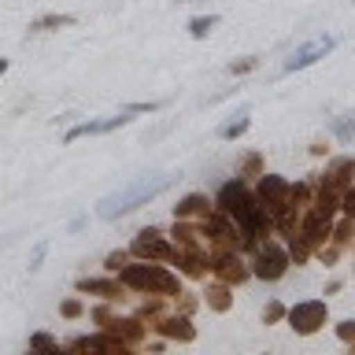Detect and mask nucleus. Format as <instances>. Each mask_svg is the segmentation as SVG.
Wrapping results in <instances>:
<instances>
[{"mask_svg": "<svg viewBox=\"0 0 355 355\" xmlns=\"http://www.w3.org/2000/svg\"><path fill=\"white\" fill-rule=\"evenodd\" d=\"M166 185H171V178H155V182H148V178H144V182L130 185L126 193H119V196H107L104 204H100V215H104V218L126 215V211H133V207L141 204V200H152V196L159 193V189H166Z\"/></svg>", "mask_w": 355, "mask_h": 355, "instance_id": "obj_1", "label": "nucleus"}, {"mask_svg": "<svg viewBox=\"0 0 355 355\" xmlns=\"http://www.w3.org/2000/svg\"><path fill=\"white\" fill-rule=\"evenodd\" d=\"M215 15H207V19H193V37H204V33H211V26H215Z\"/></svg>", "mask_w": 355, "mask_h": 355, "instance_id": "obj_6", "label": "nucleus"}, {"mask_svg": "<svg viewBox=\"0 0 355 355\" xmlns=\"http://www.w3.org/2000/svg\"><path fill=\"white\" fill-rule=\"evenodd\" d=\"M322 318H326V307H322V304H300V307L293 311V322H296V326L304 329V333L318 329Z\"/></svg>", "mask_w": 355, "mask_h": 355, "instance_id": "obj_3", "label": "nucleus"}, {"mask_svg": "<svg viewBox=\"0 0 355 355\" xmlns=\"http://www.w3.org/2000/svg\"><path fill=\"white\" fill-rule=\"evenodd\" d=\"M333 49V37H322V41H315V44H307V49H300L293 60L285 63V71H300V67H311L318 60V55H326Z\"/></svg>", "mask_w": 355, "mask_h": 355, "instance_id": "obj_2", "label": "nucleus"}, {"mask_svg": "<svg viewBox=\"0 0 355 355\" xmlns=\"http://www.w3.org/2000/svg\"><path fill=\"white\" fill-rule=\"evenodd\" d=\"M126 122V115H119V119H107V122H85V126H78L67 133V141H74V137H89V133H107V130H115Z\"/></svg>", "mask_w": 355, "mask_h": 355, "instance_id": "obj_4", "label": "nucleus"}, {"mask_svg": "<svg viewBox=\"0 0 355 355\" xmlns=\"http://www.w3.org/2000/svg\"><path fill=\"white\" fill-rule=\"evenodd\" d=\"M282 270H285V259H282L277 252H270V259L263 255V266H259L263 277H282Z\"/></svg>", "mask_w": 355, "mask_h": 355, "instance_id": "obj_5", "label": "nucleus"}]
</instances>
